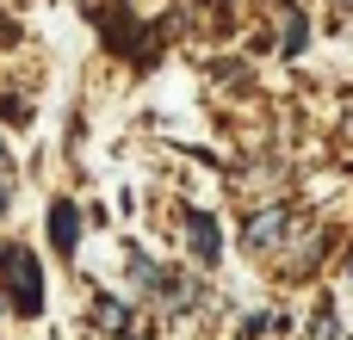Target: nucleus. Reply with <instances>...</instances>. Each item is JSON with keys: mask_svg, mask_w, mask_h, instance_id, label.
I'll return each mask as SVG.
<instances>
[{"mask_svg": "<svg viewBox=\"0 0 353 340\" xmlns=\"http://www.w3.org/2000/svg\"><path fill=\"white\" fill-rule=\"evenodd\" d=\"M6 266H12V304H19V316H37V304H43V297H37V291H43L37 260H31L25 248H6V254H0V273H6Z\"/></svg>", "mask_w": 353, "mask_h": 340, "instance_id": "nucleus-1", "label": "nucleus"}, {"mask_svg": "<svg viewBox=\"0 0 353 340\" xmlns=\"http://www.w3.org/2000/svg\"><path fill=\"white\" fill-rule=\"evenodd\" d=\"M74 229H81L74 204H68V198H62V204H50V242H56V254H74Z\"/></svg>", "mask_w": 353, "mask_h": 340, "instance_id": "nucleus-2", "label": "nucleus"}, {"mask_svg": "<svg viewBox=\"0 0 353 340\" xmlns=\"http://www.w3.org/2000/svg\"><path fill=\"white\" fill-rule=\"evenodd\" d=\"M279 229H285V217H279V211H267V217H248V248H267Z\"/></svg>", "mask_w": 353, "mask_h": 340, "instance_id": "nucleus-3", "label": "nucleus"}, {"mask_svg": "<svg viewBox=\"0 0 353 340\" xmlns=\"http://www.w3.org/2000/svg\"><path fill=\"white\" fill-rule=\"evenodd\" d=\"M192 254L217 260V223H211V217H199V211H192Z\"/></svg>", "mask_w": 353, "mask_h": 340, "instance_id": "nucleus-4", "label": "nucleus"}, {"mask_svg": "<svg viewBox=\"0 0 353 340\" xmlns=\"http://www.w3.org/2000/svg\"><path fill=\"white\" fill-rule=\"evenodd\" d=\"M0 211H6V192H0Z\"/></svg>", "mask_w": 353, "mask_h": 340, "instance_id": "nucleus-5", "label": "nucleus"}, {"mask_svg": "<svg viewBox=\"0 0 353 340\" xmlns=\"http://www.w3.org/2000/svg\"><path fill=\"white\" fill-rule=\"evenodd\" d=\"M0 155H6V149H0Z\"/></svg>", "mask_w": 353, "mask_h": 340, "instance_id": "nucleus-6", "label": "nucleus"}]
</instances>
